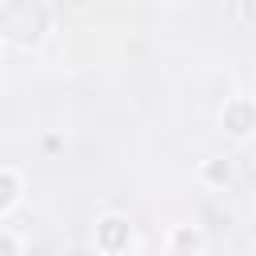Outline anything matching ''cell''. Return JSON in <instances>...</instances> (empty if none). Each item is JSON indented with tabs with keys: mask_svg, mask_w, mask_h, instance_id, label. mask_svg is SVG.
Returning <instances> with one entry per match:
<instances>
[{
	"mask_svg": "<svg viewBox=\"0 0 256 256\" xmlns=\"http://www.w3.org/2000/svg\"><path fill=\"white\" fill-rule=\"evenodd\" d=\"M104 244H120V220H108V228H104Z\"/></svg>",
	"mask_w": 256,
	"mask_h": 256,
	"instance_id": "cell-1",
	"label": "cell"
},
{
	"mask_svg": "<svg viewBox=\"0 0 256 256\" xmlns=\"http://www.w3.org/2000/svg\"><path fill=\"white\" fill-rule=\"evenodd\" d=\"M12 200V180H0V204Z\"/></svg>",
	"mask_w": 256,
	"mask_h": 256,
	"instance_id": "cell-2",
	"label": "cell"
}]
</instances>
